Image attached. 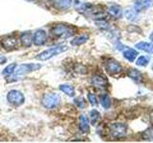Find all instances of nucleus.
<instances>
[{"mask_svg":"<svg viewBox=\"0 0 153 143\" xmlns=\"http://www.w3.org/2000/svg\"><path fill=\"white\" fill-rule=\"evenodd\" d=\"M67 49H68L67 46H62V45L52 47V48H50V49L45 50V51H43L42 52H40V54L36 56V59L42 60V61L48 60V59H50L51 57L57 55L61 54V52L67 51Z\"/></svg>","mask_w":153,"mask_h":143,"instance_id":"nucleus-2","label":"nucleus"},{"mask_svg":"<svg viewBox=\"0 0 153 143\" xmlns=\"http://www.w3.org/2000/svg\"><path fill=\"white\" fill-rule=\"evenodd\" d=\"M8 101L14 105V106H19V105L23 104L24 102V95L21 92L17 90H12L10 91L7 95Z\"/></svg>","mask_w":153,"mask_h":143,"instance_id":"nucleus-6","label":"nucleus"},{"mask_svg":"<svg viewBox=\"0 0 153 143\" xmlns=\"http://www.w3.org/2000/svg\"><path fill=\"white\" fill-rule=\"evenodd\" d=\"M47 40V32L44 30H37L33 36V43L36 46L43 45Z\"/></svg>","mask_w":153,"mask_h":143,"instance_id":"nucleus-10","label":"nucleus"},{"mask_svg":"<svg viewBox=\"0 0 153 143\" xmlns=\"http://www.w3.org/2000/svg\"><path fill=\"white\" fill-rule=\"evenodd\" d=\"M152 68H153V67H152Z\"/></svg>","mask_w":153,"mask_h":143,"instance_id":"nucleus-34","label":"nucleus"},{"mask_svg":"<svg viewBox=\"0 0 153 143\" xmlns=\"http://www.w3.org/2000/svg\"><path fill=\"white\" fill-rule=\"evenodd\" d=\"M20 40L24 47H31L33 43V38L30 32H24L20 35Z\"/></svg>","mask_w":153,"mask_h":143,"instance_id":"nucleus-15","label":"nucleus"},{"mask_svg":"<svg viewBox=\"0 0 153 143\" xmlns=\"http://www.w3.org/2000/svg\"><path fill=\"white\" fill-rule=\"evenodd\" d=\"M138 55H139L138 52L134 49H127L126 51L123 52V57L130 62H133L134 60H135V58Z\"/></svg>","mask_w":153,"mask_h":143,"instance_id":"nucleus-18","label":"nucleus"},{"mask_svg":"<svg viewBox=\"0 0 153 143\" xmlns=\"http://www.w3.org/2000/svg\"><path fill=\"white\" fill-rule=\"evenodd\" d=\"M96 26L100 28V30H108L109 29V24L107 21H105L104 19H98L96 21Z\"/></svg>","mask_w":153,"mask_h":143,"instance_id":"nucleus-25","label":"nucleus"},{"mask_svg":"<svg viewBox=\"0 0 153 143\" xmlns=\"http://www.w3.org/2000/svg\"><path fill=\"white\" fill-rule=\"evenodd\" d=\"M60 102V97L56 94H46L42 98V104L43 106L47 109H53L56 108Z\"/></svg>","mask_w":153,"mask_h":143,"instance_id":"nucleus-4","label":"nucleus"},{"mask_svg":"<svg viewBox=\"0 0 153 143\" xmlns=\"http://www.w3.org/2000/svg\"><path fill=\"white\" fill-rule=\"evenodd\" d=\"M109 130L114 138H123L127 133V126L124 123H112Z\"/></svg>","mask_w":153,"mask_h":143,"instance_id":"nucleus-3","label":"nucleus"},{"mask_svg":"<svg viewBox=\"0 0 153 143\" xmlns=\"http://www.w3.org/2000/svg\"><path fill=\"white\" fill-rule=\"evenodd\" d=\"M74 102H75V104L76 105V107L79 108V109H84L85 106H86L85 100H84L83 97H76V98H75Z\"/></svg>","mask_w":153,"mask_h":143,"instance_id":"nucleus-28","label":"nucleus"},{"mask_svg":"<svg viewBox=\"0 0 153 143\" xmlns=\"http://www.w3.org/2000/svg\"><path fill=\"white\" fill-rule=\"evenodd\" d=\"M61 92H63L65 94H67L68 97H74L75 95V89L72 87L71 85H68V84H62L60 85L59 87Z\"/></svg>","mask_w":153,"mask_h":143,"instance_id":"nucleus-20","label":"nucleus"},{"mask_svg":"<svg viewBox=\"0 0 153 143\" xmlns=\"http://www.w3.org/2000/svg\"><path fill=\"white\" fill-rule=\"evenodd\" d=\"M142 138L143 140H153V127L147 128L142 133Z\"/></svg>","mask_w":153,"mask_h":143,"instance_id":"nucleus-24","label":"nucleus"},{"mask_svg":"<svg viewBox=\"0 0 153 143\" xmlns=\"http://www.w3.org/2000/svg\"><path fill=\"white\" fill-rule=\"evenodd\" d=\"M100 102L104 109H109L110 106H111V99H110L109 95L107 94H103L100 95Z\"/></svg>","mask_w":153,"mask_h":143,"instance_id":"nucleus-21","label":"nucleus"},{"mask_svg":"<svg viewBox=\"0 0 153 143\" xmlns=\"http://www.w3.org/2000/svg\"><path fill=\"white\" fill-rule=\"evenodd\" d=\"M54 5L56 9L65 11L71 7L72 0H54Z\"/></svg>","mask_w":153,"mask_h":143,"instance_id":"nucleus-14","label":"nucleus"},{"mask_svg":"<svg viewBox=\"0 0 153 143\" xmlns=\"http://www.w3.org/2000/svg\"><path fill=\"white\" fill-rule=\"evenodd\" d=\"M0 44H1L2 48L6 51H11L16 47L17 45V40L16 38L13 36V35H7L3 37L1 40H0Z\"/></svg>","mask_w":153,"mask_h":143,"instance_id":"nucleus-9","label":"nucleus"},{"mask_svg":"<svg viewBox=\"0 0 153 143\" xmlns=\"http://www.w3.org/2000/svg\"><path fill=\"white\" fill-rule=\"evenodd\" d=\"M149 37H150V39H151V40L153 41V32L151 33V35H150V36H149Z\"/></svg>","mask_w":153,"mask_h":143,"instance_id":"nucleus-32","label":"nucleus"},{"mask_svg":"<svg viewBox=\"0 0 153 143\" xmlns=\"http://www.w3.org/2000/svg\"><path fill=\"white\" fill-rule=\"evenodd\" d=\"M88 100H89L90 104L93 105V106L98 105V98L94 94H88Z\"/></svg>","mask_w":153,"mask_h":143,"instance_id":"nucleus-29","label":"nucleus"},{"mask_svg":"<svg viewBox=\"0 0 153 143\" xmlns=\"http://www.w3.org/2000/svg\"><path fill=\"white\" fill-rule=\"evenodd\" d=\"M135 47L138 50H141L143 52H148V54H153V44L152 43H148V42H143L141 41L137 43Z\"/></svg>","mask_w":153,"mask_h":143,"instance_id":"nucleus-13","label":"nucleus"},{"mask_svg":"<svg viewBox=\"0 0 153 143\" xmlns=\"http://www.w3.org/2000/svg\"><path fill=\"white\" fill-rule=\"evenodd\" d=\"M16 63L7 66L6 68L3 70V72H2L3 75H10V74H12L14 72V69H16Z\"/></svg>","mask_w":153,"mask_h":143,"instance_id":"nucleus-26","label":"nucleus"},{"mask_svg":"<svg viewBox=\"0 0 153 143\" xmlns=\"http://www.w3.org/2000/svg\"><path fill=\"white\" fill-rule=\"evenodd\" d=\"M89 116H90L91 124L96 125L100 119V114L97 111V110H92V111H90V113H89Z\"/></svg>","mask_w":153,"mask_h":143,"instance_id":"nucleus-22","label":"nucleus"},{"mask_svg":"<svg viewBox=\"0 0 153 143\" xmlns=\"http://www.w3.org/2000/svg\"><path fill=\"white\" fill-rule=\"evenodd\" d=\"M41 68V65L35 64V63H29V64H22L17 67V69H14V74L16 76L24 75L26 74L31 73L33 71H37Z\"/></svg>","mask_w":153,"mask_h":143,"instance_id":"nucleus-5","label":"nucleus"},{"mask_svg":"<svg viewBox=\"0 0 153 143\" xmlns=\"http://www.w3.org/2000/svg\"><path fill=\"white\" fill-rule=\"evenodd\" d=\"M51 32L60 38H68L75 35L76 29L68 24H56L51 28Z\"/></svg>","mask_w":153,"mask_h":143,"instance_id":"nucleus-1","label":"nucleus"},{"mask_svg":"<svg viewBox=\"0 0 153 143\" xmlns=\"http://www.w3.org/2000/svg\"><path fill=\"white\" fill-rule=\"evenodd\" d=\"M6 61H7V58H6V57H5L4 55H0V64L6 63Z\"/></svg>","mask_w":153,"mask_h":143,"instance_id":"nucleus-30","label":"nucleus"},{"mask_svg":"<svg viewBox=\"0 0 153 143\" xmlns=\"http://www.w3.org/2000/svg\"><path fill=\"white\" fill-rule=\"evenodd\" d=\"M127 75L130 77L132 80L136 81V82H141L143 80V74L140 71L136 69H129L127 72Z\"/></svg>","mask_w":153,"mask_h":143,"instance_id":"nucleus-16","label":"nucleus"},{"mask_svg":"<svg viewBox=\"0 0 153 143\" xmlns=\"http://www.w3.org/2000/svg\"><path fill=\"white\" fill-rule=\"evenodd\" d=\"M107 13L113 18H121L123 15V9L117 4H112L107 8Z\"/></svg>","mask_w":153,"mask_h":143,"instance_id":"nucleus-12","label":"nucleus"},{"mask_svg":"<svg viewBox=\"0 0 153 143\" xmlns=\"http://www.w3.org/2000/svg\"><path fill=\"white\" fill-rule=\"evenodd\" d=\"M149 118H150V122L152 124V126H153V111L150 112V114H149Z\"/></svg>","mask_w":153,"mask_h":143,"instance_id":"nucleus-31","label":"nucleus"},{"mask_svg":"<svg viewBox=\"0 0 153 143\" xmlns=\"http://www.w3.org/2000/svg\"><path fill=\"white\" fill-rule=\"evenodd\" d=\"M148 58L147 57H146V56H139L138 57V59L136 60V64H137V66H141V67H146V66H147V64H148Z\"/></svg>","mask_w":153,"mask_h":143,"instance_id":"nucleus-27","label":"nucleus"},{"mask_svg":"<svg viewBox=\"0 0 153 143\" xmlns=\"http://www.w3.org/2000/svg\"><path fill=\"white\" fill-rule=\"evenodd\" d=\"M79 130L84 133H87L90 131V126H89V121L87 117L85 116H79Z\"/></svg>","mask_w":153,"mask_h":143,"instance_id":"nucleus-17","label":"nucleus"},{"mask_svg":"<svg viewBox=\"0 0 153 143\" xmlns=\"http://www.w3.org/2000/svg\"><path fill=\"white\" fill-rule=\"evenodd\" d=\"M88 39H89V36L87 35H79L78 37L74 38V40H72L71 44L73 46H80L84 44L85 42H87Z\"/></svg>","mask_w":153,"mask_h":143,"instance_id":"nucleus-19","label":"nucleus"},{"mask_svg":"<svg viewBox=\"0 0 153 143\" xmlns=\"http://www.w3.org/2000/svg\"><path fill=\"white\" fill-rule=\"evenodd\" d=\"M124 15H126V19L130 21H134L136 20L137 17H138V12L136 11L135 9H129V10H126V13H124Z\"/></svg>","mask_w":153,"mask_h":143,"instance_id":"nucleus-23","label":"nucleus"},{"mask_svg":"<svg viewBox=\"0 0 153 143\" xmlns=\"http://www.w3.org/2000/svg\"><path fill=\"white\" fill-rule=\"evenodd\" d=\"M27 1H35V0H27Z\"/></svg>","mask_w":153,"mask_h":143,"instance_id":"nucleus-33","label":"nucleus"},{"mask_svg":"<svg viewBox=\"0 0 153 143\" xmlns=\"http://www.w3.org/2000/svg\"><path fill=\"white\" fill-rule=\"evenodd\" d=\"M153 6V0H136L134 9L139 12H143Z\"/></svg>","mask_w":153,"mask_h":143,"instance_id":"nucleus-11","label":"nucleus"},{"mask_svg":"<svg viewBox=\"0 0 153 143\" xmlns=\"http://www.w3.org/2000/svg\"><path fill=\"white\" fill-rule=\"evenodd\" d=\"M91 83L95 88L99 90H103L108 86V81L102 74H95L91 78Z\"/></svg>","mask_w":153,"mask_h":143,"instance_id":"nucleus-8","label":"nucleus"},{"mask_svg":"<svg viewBox=\"0 0 153 143\" xmlns=\"http://www.w3.org/2000/svg\"><path fill=\"white\" fill-rule=\"evenodd\" d=\"M105 70L110 74H118L123 72V66L115 59H108L105 63Z\"/></svg>","mask_w":153,"mask_h":143,"instance_id":"nucleus-7","label":"nucleus"}]
</instances>
